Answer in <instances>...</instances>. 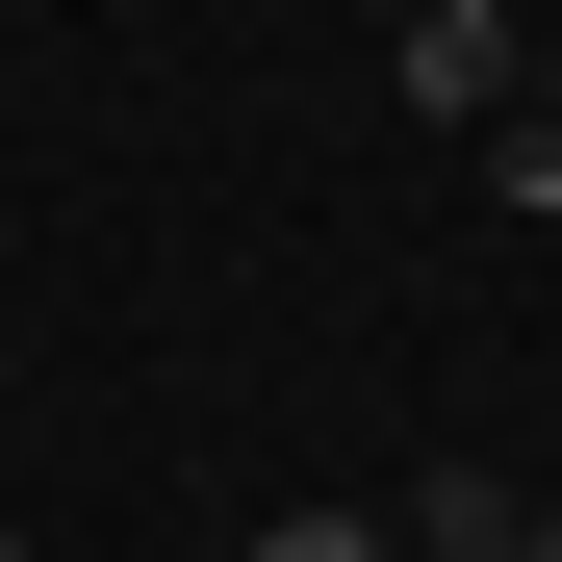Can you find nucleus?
Listing matches in <instances>:
<instances>
[{
    "instance_id": "obj_1",
    "label": "nucleus",
    "mask_w": 562,
    "mask_h": 562,
    "mask_svg": "<svg viewBox=\"0 0 562 562\" xmlns=\"http://www.w3.org/2000/svg\"><path fill=\"white\" fill-rule=\"evenodd\" d=\"M409 52V128H512V0H384Z\"/></svg>"
},
{
    "instance_id": "obj_2",
    "label": "nucleus",
    "mask_w": 562,
    "mask_h": 562,
    "mask_svg": "<svg viewBox=\"0 0 562 562\" xmlns=\"http://www.w3.org/2000/svg\"><path fill=\"white\" fill-rule=\"evenodd\" d=\"M512 512H537L512 460H435V486H409V537H435V562H512Z\"/></svg>"
},
{
    "instance_id": "obj_3",
    "label": "nucleus",
    "mask_w": 562,
    "mask_h": 562,
    "mask_svg": "<svg viewBox=\"0 0 562 562\" xmlns=\"http://www.w3.org/2000/svg\"><path fill=\"white\" fill-rule=\"evenodd\" d=\"M256 562H409V537H384V512H281Z\"/></svg>"
},
{
    "instance_id": "obj_4",
    "label": "nucleus",
    "mask_w": 562,
    "mask_h": 562,
    "mask_svg": "<svg viewBox=\"0 0 562 562\" xmlns=\"http://www.w3.org/2000/svg\"><path fill=\"white\" fill-rule=\"evenodd\" d=\"M486 179H512V205H562V103H512V128H486Z\"/></svg>"
},
{
    "instance_id": "obj_5",
    "label": "nucleus",
    "mask_w": 562,
    "mask_h": 562,
    "mask_svg": "<svg viewBox=\"0 0 562 562\" xmlns=\"http://www.w3.org/2000/svg\"><path fill=\"white\" fill-rule=\"evenodd\" d=\"M512 562H562V512H512Z\"/></svg>"
},
{
    "instance_id": "obj_6",
    "label": "nucleus",
    "mask_w": 562,
    "mask_h": 562,
    "mask_svg": "<svg viewBox=\"0 0 562 562\" xmlns=\"http://www.w3.org/2000/svg\"><path fill=\"white\" fill-rule=\"evenodd\" d=\"M0 562H26V537H0Z\"/></svg>"
}]
</instances>
